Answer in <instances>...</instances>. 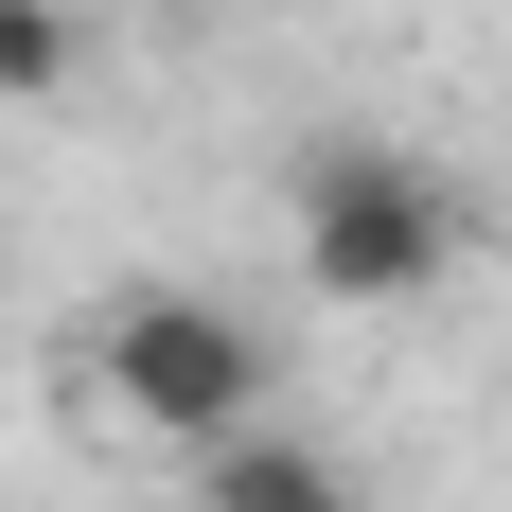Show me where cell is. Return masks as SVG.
<instances>
[{
	"mask_svg": "<svg viewBox=\"0 0 512 512\" xmlns=\"http://www.w3.org/2000/svg\"><path fill=\"white\" fill-rule=\"evenodd\" d=\"M124 18H212V0H124Z\"/></svg>",
	"mask_w": 512,
	"mask_h": 512,
	"instance_id": "5b68a950",
	"label": "cell"
},
{
	"mask_svg": "<svg viewBox=\"0 0 512 512\" xmlns=\"http://www.w3.org/2000/svg\"><path fill=\"white\" fill-rule=\"evenodd\" d=\"M71 71H89V18L71 0H0V106H53Z\"/></svg>",
	"mask_w": 512,
	"mask_h": 512,
	"instance_id": "277c9868",
	"label": "cell"
},
{
	"mask_svg": "<svg viewBox=\"0 0 512 512\" xmlns=\"http://www.w3.org/2000/svg\"><path fill=\"white\" fill-rule=\"evenodd\" d=\"M177 477H195V512H371V495H354V460H336L318 424H283V407L230 424V442H195Z\"/></svg>",
	"mask_w": 512,
	"mask_h": 512,
	"instance_id": "3957f363",
	"label": "cell"
},
{
	"mask_svg": "<svg viewBox=\"0 0 512 512\" xmlns=\"http://www.w3.org/2000/svg\"><path fill=\"white\" fill-rule=\"evenodd\" d=\"M89 407L124 424V442H159V460H195V442H230V424L283 407V371H265L248 301H212V283H124V301H89Z\"/></svg>",
	"mask_w": 512,
	"mask_h": 512,
	"instance_id": "7a4b0ae2",
	"label": "cell"
},
{
	"mask_svg": "<svg viewBox=\"0 0 512 512\" xmlns=\"http://www.w3.org/2000/svg\"><path fill=\"white\" fill-rule=\"evenodd\" d=\"M283 248H301V301L407 318V301H442V283H460L477 212H460V177H442V159H407V142H318L301 177H283Z\"/></svg>",
	"mask_w": 512,
	"mask_h": 512,
	"instance_id": "6da1fadb",
	"label": "cell"
}]
</instances>
